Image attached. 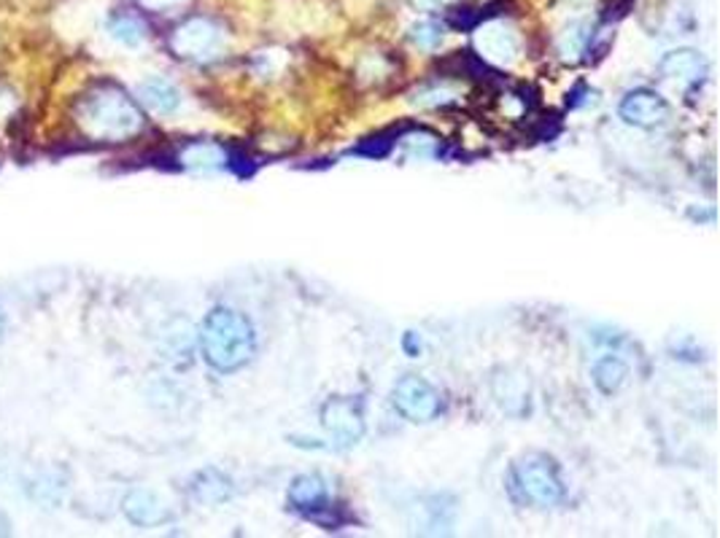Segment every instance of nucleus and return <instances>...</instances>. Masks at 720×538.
I'll return each mask as SVG.
<instances>
[{
	"label": "nucleus",
	"instance_id": "nucleus-1",
	"mask_svg": "<svg viewBox=\"0 0 720 538\" xmlns=\"http://www.w3.org/2000/svg\"><path fill=\"white\" fill-rule=\"evenodd\" d=\"M76 121L92 140H127L143 130V114L125 89L100 84L76 105Z\"/></svg>",
	"mask_w": 720,
	"mask_h": 538
},
{
	"label": "nucleus",
	"instance_id": "nucleus-2",
	"mask_svg": "<svg viewBox=\"0 0 720 538\" xmlns=\"http://www.w3.org/2000/svg\"><path fill=\"white\" fill-rule=\"evenodd\" d=\"M203 356L216 372H238L251 361L256 350V336L251 323L230 307H216L203 323Z\"/></svg>",
	"mask_w": 720,
	"mask_h": 538
},
{
	"label": "nucleus",
	"instance_id": "nucleus-3",
	"mask_svg": "<svg viewBox=\"0 0 720 538\" xmlns=\"http://www.w3.org/2000/svg\"><path fill=\"white\" fill-rule=\"evenodd\" d=\"M222 47H225L222 27L211 20H203V16L187 20L170 36L173 52L184 60H194V63H209V60L219 57Z\"/></svg>",
	"mask_w": 720,
	"mask_h": 538
},
{
	"label": "nucleus",
	"instance_id": "nucleus-4",
	"mask_svg": "<svg viewBox=\"0 0 720 538\" xmlns=\"http://www.w3.org/2000/svg\"><path fill=\"white\" fill-rule=\"evenodd\" d=\"M516 479L518 487H521L523 496L529 498L532 503H540V507H554V503L561 501L564 487L559 474H556V466L543 456H532L527 461L518 463L516 469Z\"/></svg>",
	"mask_w": 720,
	"mask_h": 538
},
{
	"label": "nucleus",
	"instance_id": "nucleus-5",
	"mask_svg": "<svg viewBox=\"0 0 720 538\" xmlns=\"http://www.w3.org/2000/svg\"><path fill=\"white\" fill-rule=\"evenodd\" d=\"M394 407L405 414L413 423H429L440 414L443 401L440 394L427 383V380L416 377V374H407L394 385Z\"/></svg>",
	"mask_w": 720,
	"mask_h": 538
},
{
	"label": "nucleus",
	"instance_id": "nucleus-6",
	"mask_svg": "<svg viewBox=\"0 0 720 538\" xmlns=\"http://www.w3.org/2000/svg\"><path fill=\"white\" fill-rule=\"evenodd\" d=\"M476 49L485 63L510 67L518 60V54H521V41H518L516 30L510 25L494 20L485 22L476 30Z\"/></svg>",
	"mask_w": 720,
	"mask_h": 538
},
{
	"label": "nucleus",
	"instance_id": "nucleus-7",
	"mask_svg": "<svg viewBox=\"0 0 720 538\" xmlns=\"http://www.w3.org/2000/svg\"><path fill=\"white\" fill-rule=\"evenodd\" d=\"M321 423L340 447L356 445L365 434V420H362L359 404L351 399H329L321 409Z\"/></svg>",
	"mask_w": 720,
	"mask_h": 538
},
{
	"label": "nucleus",
	"instance_id": "nucleus-8",
	"mask_svg": "<svg viewBox=\"0 0 720 538\" xmlns=\"http://www.w3.org/2000/svg\"><path fill=\"white\" fill-rule=\"evenodd\" d=\"M667 116L669 105L653 89H634L621 103V119L634 127H658L667 121Z\"/></svg>",
	"mask_w": 720,
	"mask_h": 538
},
{
	"label": "nucleus",
	"instance_id": "nucleus-9",
	"mask_svg": "<svg viewBox=\"0 0 720 538\" xmlns=\"http://www.w3.org/2000/svg\"><path fill=\"white\" fill-rule=\"evenodd\" d=\"M658 71H661V76L674 78V81L699 84L707 76V63L694 49H674L661 60Z\"/></svg>",
	"mask_w": 720,
	"mask_h": 538
},
{
	"label": "nucleus",
	"instance_id": "nucleus-10",
	"mask_svg": "<svg viewBox=\"0 0 720 538\" xmlns=\"http://www.w3.org/2000/svg\"><path fill=\"white\" fill-rule=\"evenodd\" d=\"M494 396L496 401L502 404V409L510 414H523L527 412V404H529V383L523 374H516V372H502L500 377L494 380Z\"/></svg>",
	"mask_w": 720,
	"mask_h": 538
},
{
	"label": "nucleus",
	"instance_id": "nucleus-11",
	"mask_svg": "<svg viewBox=\"0 0 720 538\" xmlns=\"http://www.w3.org/2000/svg\"><path fill=\"white\" fill-rule=\"evenodd\" d=\"M138 98H141V103L147 105V108H152L154 114L162 116L176 114L178 105H181V92H178L167 78H149V81H143L141 87H138Z\"/></svg>",
	"mask_w": 720,
	"mask_h": 538
},
{
	"label": "nucleus",
	"instance_id": "nucleus-12",
	"mask_svg": "<svg viewBox=\"0 0 720 538\" xmlns=\"http://www.w3.org/2000/svg\"><path fill=\"white\" fill-rule=\"evenodd\" d=\"M125 514L136 525H160L167 520L165 503L147 490H136L125 498Z\"/></svg>",
	"mask_w": 720,
	"mask_h": 538
},
{
	"label": "nucleus",
	"instance_id": "nucleus-13",
	"mask_svg": "<svg viewBox=\"0 0 720 538\" xmlns=\"http://www.w3.org/2000/svg\"><path fill=\"white\" fill-rule=\"evenodd\" d=\"M289 501L298 509L314 512V509H321V503H327V485H324L321 476L316 474L298 476V479L292 482V487H289Z\"/></svg>",
	"mask_w": 720,
	"mask_h": 538
},
{
	"label": "nucleus",
	"instance_id": "nucleus-14",
	"mask_svg": "<svg viewBox=\"0 0 720 538\" xmlns=\"http://www.w3.org/2000/svg\"><path fill=\"white\" fill-rule=\"evenodd\" d=\"M181 165L194 167V170H211V167L227 165V151L214 143H189L181 151Z\"/></svg>",
	"mask_w": 720,
	"mask_h": 538
},
{
	"label": "nucleus",
	"instance_id": "nucleus-15",
	"mask_svg": "<svg viewBox=\"0 0 720 538\" xmlns=\"http://www.w3.org/2000/svg\"><path fill=\"white\" fill-rule=\"evenodd\" d=\"M192 492H194V498L203 503H222L230 498L232 487H230V479L222 476L219 471H203V474L194 479Z\"/></svg>",
	"mask_w": 720,
	"mask_h": 538
},
{
	"label": "nucleus",
	"instance_id": "nucleus-16",
	"mask_svg": "<svg viewBox=\"0 0 720 538\" xmlns=\"http://www.w3.org/2000/svg\"><path fill=\"white\" fill-rule=\"evenodd\" d=\"M623 380H627V367H623L621 358L605 356L594 363V383L602 394H616L623 385Z\"/></svg>",
	"mask_w": 720,
	"mask_h": 538
},
{
	"label": "nucleus",
	"instance_id": "nucleus-17",
	"mask_svg": "<svg viewBox=\"0 0 720 538\" xmlns=\"http://www.w3.org/2000/svg\"><path fill=\"white\" fill-rule=\"evenodd\" d=\"M589 43L591 27L585 25V22H574V25H569L559 36V54L564 60H569V63H574V60L589 49Z\"/></svg>",
	"mask_w": 720,
	"mask_h": 538
},
{
	"label": "nucleus",
	"instance_id": "nucleus-18",
	"mask_svg": "<svg viewBox=\"0 0 720 538\" xmlns=\"http://www.w3.org/2000/svg\"><path fill=\"white\" fill-rule=\"evenodd\" d=\"M111 36L125 47H141L147 41V25L136 14H119L111 20Z\"/></svg>",
	"mask_w": 720,
	"mask_h": 538
},
{
	"label": "nucleus",
	"instance_id": "nucleus-19",
	"mask_svg": "<svg viewBox=\"0 0 720 538\" xmlns=\"http://www.w3.org/2000/svg\"><path fill=\"white\" fill-rule=\"evenodd\" d=\"M410 41L418 49H434L443 41V25H438V22H418V25L410 27Z\"/></svg>",
	"mask_w": 720,
	"mask_h": 538
},
{
	"label": "nucleus",
	"instance_id": "nucleus-20",
	"mask_svg": "<svg viewBox=\"0 0 720 538\" xmlns=\"http://www.w3.org/2000/svg\"><path fill=\"white\" fill-rule=\"evenodd\" d=\"M141 3L147 5V9L162 11V9H173V5H181L184 0H141Z\"/></svg>",
	"mask_w": 720,
	"mask_h": 538
},
{
	"label": "nucleus",
	"instance_id": "nucleus-21",
	"mask_svg": "<svg viewBox=\"0 0 720 538\" xmlns=\"http://www.w3.org/2000/svg\"><path fill=\"white\" fill-rule=\"evenodd\" d=\"M449 3H454V0H413V5H418V9H443Z\"/></svg>",
	"mask_w": 720,
	"mask_h": 538
},
{
	"label": "nucleus",
	"instance_id": "nucleus-22",
	"mask_svg": "<svg viewBox=\"0 0 720 538\" xmlns=\"http://www.w3.org/2000/svg\"><path fill=\"white\" fill-rule=\"evenodd\" d=\"M405 347H407V353H413V356H418V353H421V342L416 345V334H413V332H407Z\"/></svg>",
	"mask_w": 720,
	"mask_h": 538
},
{
	"label": "nucleus",
	"instance_id": "nucleus-23",
	"mask_svg": "<svg viewBox=\"0 0 720 538\" xmlns=\"http://www.w3.org/2000/svg\"><path fill=\"white\" fill-rule=\"evenodd\" d=\"M0 329H3V316H0Z\"/></svg>",
	"mask_w": 720,
	"mask_h": 538
}]
</instances>
